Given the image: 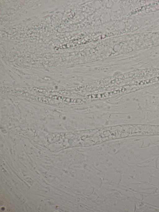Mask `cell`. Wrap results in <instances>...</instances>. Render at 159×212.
I'll use <instances>...</instances> for the list:
<instances>
[{"mask_svg":"<svg viewBox=\"0 0 159 212\" xmlns=\"http://www.w3.org/2000/svg\"><path fill=\"white\" fill-rule=\"evenodd\" d=\"M128 136L159 135V125L146 124H134L126 126Z\"/></svg>","mask_w":159,"mask_h":212,"instance_id":"1","label":"cell"}]
</instances>
